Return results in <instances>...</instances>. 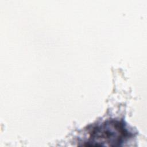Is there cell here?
I'll return each instance as SVG.
<instances>
[{
    "instance_id": "obj_1",
    "label": "cell",
    "mask_w": 147,
    "mask_h": 147,
    "mask_svg": "<svg viewBox=\"0 0 147 147\" xmlns=\"http://www.w3.org/2000/svg\"><path fill=\"white\" fill-rule=\"evenodd\" d=\"M82 145L86 146H118L131 136L125 124L117 119H109L88 129Z\"/></svg>"
}]
</instances>
